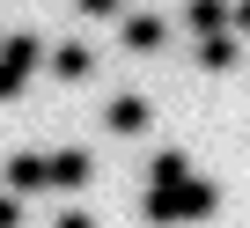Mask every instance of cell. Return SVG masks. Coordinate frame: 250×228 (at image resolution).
Segmentation results:
<instances>
[{
    "label": "cell",
    "mask_w": 250,
    "mask_h": 228,
    "mask_svg": "<svg viewBox=\"0 0 250 228\" xmlns=\"http://www.w3.org/2000/svg\"><path fill=\"white\" fill-rule=\"evenodd\" d=\"M81 15H118V0H81Z\"/></svg>",
    "instance_id": "cell-12"
},
{
    "label": "cell",
    "mask_w": 250,
    "mask_h": 228,
    "mask_svg": "<svg viewBox=\"0 0 250 228\" xmlns=\"http://www.w3.org/2000/svg\"><path fill=\"white\" fill-rule=\"evenodd\" d=\"M221 206V191L206 184V177H184V184H169V191H147V221L155 228H169V221H206Z\"/></svg>",
    "instance_id": "cell-1"
},
{
    "label": "cell",
    "mask_w": 250,
    "mask_h": 228,
    "mask_svg": "<svg viewBox=\"0 0 250 228\" xmlns=\"http://www.w3.org/2000/svg\"><path fill=\"white\" fill-rule=\"evenodd\" d=\"M15 221H22V206H15V199H0V228H15Z\"/></svg>",
    "instance_id": "cell-13"
},
{
    "label": "cell",
    "mask_w": 250,
    "mask_h": 228,
    "mask_svg": "<svg viewBox=\"0 0 250 228\" xmlns=\"http://www.w3.org/2000/svg\"><path fill=\"white\" fill-rule=\"evenodd\" d=\"M228 15H235V30H250V0H235V8H228Z\"/></svg>",
    "instance_id": "cell-14"
},
{
    "label": "cell",
    "mask_w": 250,
    "mask_h": 228,
    "mask_svg": "<svg viewBox=\"0 0 250 228\" xmlns=\"http://www.w3.org/2000/svg\"><path fill=\"white\" fill-rule=\"evenodd\" d=\"M52 74H59V81H88V74H96V52H88V44H59V52H52Z\"/></svg>",
    "instance_id": "cell-6"
},
{
    "label": "cell",
    "mask_w": 250,
    "mask_h": 228,
    "mask_svg": "<svg viewBox=\"0 0 250 228\" xmlns=\"http://www.w3.org/2000/svg\"><path fill=\"white\" fill-rule=\"evenodd\" d=\"M37 59H44V37H30V30L0 44V103H8V96H15L30 74H37Z\"/></svg>",
    "instance_id": "cell-2"
},
{
    "label": "cell",
    "mask_w": 250,
    "mask_h": 228,
    "mask_svg": "<svg viewBox=\"0 0 250 228\" xmlns=\"http://www.w3.org/2000/svg\"><path fill=\"white\" fill-rule=\"evenodd\" d=\"M184 22H191L199 37H213V30L228 22V8H221V0H191V8H184Z\"/></svg>",
    "instance_id": "cell-9"
},
{
    "label": "cell",
    "mask_w": 250,
    "mask_h": 228,
    "mask_svg": "<svg viewBox=\"0 0 250 228\" xmlns=\"http://www.w3.org/2000/svg\"><path fill=\"white\" fill-rule=\"evenodd\" d=\"M103 125H110L118 140H133V133H147V125H155V110H147V96H110Z\"/></svg>",
    "instance_id": "cell-3"
},
{
    "label": "cell",
    "mask_w": 250,
    "mask_h": 228,
    "mask_svg": "<svg viewBox=\"0 0 250 228\" xmlns=\"http://www.w3.org/2000/svg\"><path fill=\"white\" fill-rule=\"evenodd\" d=\"M199 66H213V74H228V66H235V44H228V37L213 30V37L199 44Z\"/></svg>",
    "instance_id": "cell-10"
},
{
    "label": "cell",
    "mask_w": 250,
    "mask_h": 228,
    "mask_svg": "<svg viewBox=\"0 0 250 228\" xmlns=\"http://www.w3.org/2000/svg\"><path fill=\"white\" fill-rule=\"evenodd\" d=\"M52 184V155H15L8 162V191L15 199H30V191H44Z\"/></svg>",
    "instance_id": "cell-5"
},
{
    "label": "cell",
    "mask_w": 250,
    "mask_h": 228,
    "mask_svg": "<svg viewBox=\"0 0 250 228\" xmlns=\"http://www.w3.org/2000/svg\"><path fill=\"white\" fill-rule=\"evenodd\" d=\"M52 228H96V221H88V213H81V206H74V213H59V221H52Z\"/></svg>",
    "instance_id": "cell-11"
},
{
    "label": "cell",
    "mask_w": 250,
    "mask_h": 228,
    "mask_svg": "<svg viewBox=\"0 0 250 228\" xmlns=\"http://www.w3.org/2000/svg\"><path fill=\"white\" fill-rule=\"evenodd\" d=\"M118 37L133 44V52H162V37H169V30H162L155 15H125V30H118Z\"/></svg>",
    "instance_id": "cell-7"
},
{
    "label": "cell",
    "mask_w": 250,
    "mask_h": 228,
    "mask_svg": "<svg viewBox=\"0 0 250 228\" xmlns=\"http://www.w3.org/2000/svg\"><path fill=\"white\" fill-rule=\"evenodd\" d=\"M88 177H96V155H88V147H59V155H52V184H59V191H81Z\"/></svg>",
    "instance_id": "cell-4"
},
{
    "label": "cell",
    "mask_w": 250,
    "mask_h": 228,
    "mask_svg": "<svg viewBox=\"0 0 250 228\" xmlns=\"http://www.w3.org/2000/svg\"><path fill=\"white\" fill-rule=\"evenodd\" d=\"M184 177H191V162H184V155H177V147H169V155H155V162H147V191H169V184H184Z\"/></svg>",
    "instance_id": "cell-8"
}]
</instances>
